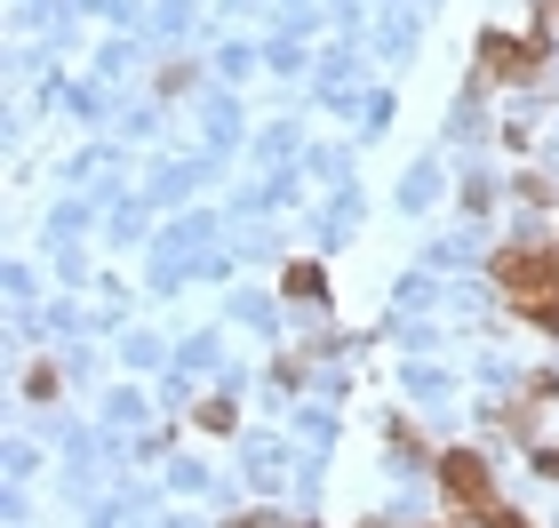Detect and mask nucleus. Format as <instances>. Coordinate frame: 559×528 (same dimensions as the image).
Returning a JSON list of instances; mask_svg holds the SVG:
<instances>
[{
    "label": "nucleus",
    "mask_w": 559,
    "mask_h": 528,
    "mask_svg": "<svg viewBox=\"0 0 559 528\" xmlns=\"http://www.w3.org/2000/svg\"><path fill=\"white\" fill-rule=\"evenodd\" d=\"M496 289L512 296V313L559 329V257H551V248H503V257H496Z\"/></svg>",
    "instance_id": "1"
},
{
    "label": "nucleus",
    "mask_w": 559,
    "mask_h": 528,
    "mask_svg": "<svg viewBox=\"0 0 559 528\" xmlns=\"http://www.w3.org/2000/svg\"><path fill=\"white\" fill-rule=\"evenodd\" d=\"M440 481L455 505H472V513H496V481H488V465L472 457V448H455V457H440Z\"/></svg>",
    "instance_id": "2"
}]
</instances>
